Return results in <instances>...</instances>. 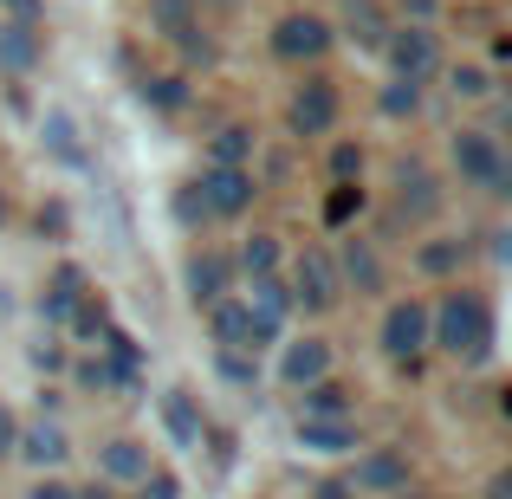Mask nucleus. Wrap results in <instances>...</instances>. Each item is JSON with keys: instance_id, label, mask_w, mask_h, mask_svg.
<instances>
[{"instance_id": "1", "label": "nucleus", "mask_w": 512, "mask_h": 499, "mask_svg": "<svg viewBox=\"0 0 512 499\" xmlns=\"http://www.w3.org/2000/svg\"><path fill=\"white\" fill-rule=\"evenodd\" d=\"M493 305L480 292H448L441 305H428V350L454 363H487L493 357Z\"/></svg>"}, {"instance_id": "2", "label": "nucleus", "mask_w": 512, "mask_h": 499, "mask_svg": "<svg viewBox=\"0 0 512 499\" xmlns=\"http://www.w3.org/2000/svg\"><path fill=\"white\" fill-rule=\"evenodd\" d=\"M286 292H292V312H331V305L344 299V286H338V260H331L325 247H305L299 260H292Z\"/></svg>"}, {"instance_id": "3", "label": "nucleus", "mask_w": 512, "mask_h": 499, "mask_svg": "<svg viewBox=\"0 0 512 499\" xmlns=\"http://www.w3.org/2000/svg\"><path fill=\"white\" fill-rule=\"evenodd\" d=\"M376 344H383L396 363H409V370H415V357L428 350V305L422 299H389L383 305V325H376Z\"/></svg>"}, {"instance_id": "4", "label": "nucleus", "mask_w": 512, "mask_h": 499, "mask_svg": "<svg viewBox=\"0 0 512 499\" xmlns=\"http://www.w3.org/2000/svg\"><path fill=\"white\" fill-rule=\"evenodd\" d=\"M350 487L357 499H389V493H409V448H357V467H350Z\"/></svg>"}, {"instance_id": "5", "label": "nucleus", "mask_w": 512, "mask_h": 499, "mask_svg": "<svg viewBox=\"0 0 512 499\" xmlns=\"http://www.w3.org/2000/svg\"><path fill=\"white\" fill-rule=\"evenodd\" d=\"M454 169H461V182L487 188V195H506V156H500L493 130H461L454 137Z\"/></svg>"}, {"instance_id": "6", "label": "nucleus", "mask_w": 512, "mask_h": 499, "mask_svg": "<svg viewBox=\"0 0 512 499\" xmlns=\"http://www.w3.org/2000/svg\"><path fill=\"white\" fill-rule=\"evenodd\" d=\"M208 337H214V350H253V357L273 344V331L247 312V299H240V292H227L221 305H208Z\"/></svg>"}, {"instance_id": "7", "label": "nucleus", "mask_w": 512, "mask_h": 499, "mask_svg": "<svg viewBox=\"0 0 512 499\" xmlns=\"http://www.w3.org/2000/svg\"><path fill=\"white\" fill-rule=\"evenodd\" d=\"M383 52H389V65H396V78H409V85H422V78L441 72V39L428 33V26H389Z\"/></svg>"}, {"instance_id": "8", "label": "nucleus", "mask_w": 512, "mask_h": 499, "mask_svg": "<svg viewBox=\"0 0 512 499\" xmlns=\"http://www.w3.org/2000/svg\"><path fill=\"white\" fill-rule=\"evenodd\" d=\"M286 124H292V137H331L338 130V85L331 78H305L286 104Z\"/></svg>"}, {"instance_id": "9", "label": "nucleus", "mask_w": 512, "mask_h": 499, "mask_svg": "<svg viewBox=\"0 0 512 499\" xmlns=\"http://www.w3.org/2000/svg\"><path fill=\"white\" fill-rule=\"evenodd\" d=\"M201 208L221 214V221H234V214L253 208V195H260V182H253V169H227V163H208V175L195 182Z\"/></svg>"}, {"instance_id": "10", "label": "nucleus", "mask_w": 512, "mask_h": 499, "mask_svg": "<svg viewBox=\"0 0 512 499\" xmlns=\"http://www.w3.org/2000/svg\"><path fill=\"white\" fill-rule=\"evenodd\" d=\"M13 454H20L26 467H39V474H52V467L72 461V435H65L52 415H39V422H20V435H13Z\"/></svg>"}, {"instance_id": "11", "label": "nucleus", "mask_w": 512, "mask_h": 499, "mask_svg": "<svg viewBox=\"0 0 512 499\" xmlns=\"http://www.w3.org/2000/svg\"><path fill=\"white\" fill-rule=\"evenodd\" d=\"M188 299L201 305V312H208V305H221L227 292H234V253H214V247H201V253H188Z\"/></svg>"}, {"instance_id": "12", "label": "nucleus", "mask_w": 512, "mask_h": 499, "mask_svg": "<svg viewBox=\"0 0 512 499\" xmlns=\"http://www.w3.org/2000/svg\"><path fill=\"white\" fill-rule=\"evenodd\" d=\"M338 286L357 292V299L389 292V266H383V253H376L370 240H344V253H338Z\"/></svg>"}, {"instance_id": "13", "label": "nucleus", "mask_w": 512, "mask_h": 499, "mask_svg": "<svg viewBox=\"0 0 512 499\" xmlns=\"http://www.w3.org/2000/svg\"><path fill=\"white\" fill-rule=\"evenodd\" d=\"M150 467H156V454H150V441H137V435H117V441L98 448V480L104 487H137Z\"/></svg>"}, {"instance_id": "14", "label": "nucleus", "mask_w": 512, "mask_h": 499, "mask_svg": "<svg viewBox=\"0 0 512 499\" xmlns=\"http://www.w3.org/2000/svg\"><path fill=\"white\" fill-rule=\"evenodd\" d=\"M156 415H163V435L175 441V448H188V454H195L201 428H208V409H201V396H195V389H163V396H156Z\"/></svg>"}, {"instance_id": "15", "label": "nucleus", "mask_w": 512, "mask_h": 499, "mask_svg": "<svg viewBox=\"0 0 512 499\" xmlns=\"http://www.w3.org/2000/svg\"><path fill=\"white\" fill-rule=\"evenodd\" d=\"M325 46H331V20H318V13H286V20L273 26L279 59H318Z\"/></svg>"}, {"instance_id": "16", "label": "nucleus", "mask_w": 512, "mask_h": 499, "mask_svg": "<svg viewBox=\"0 0 512 499\" xmlns=\"http://www.w3.org/2000/svg\"><path fill=\"white\" fill-rule=\"evenodd\" d=\"M318 376H331V344L325 337H292L286 357H279V383L305 389V383H318Z\"/></svg>"}, {"instance_id": "17", "label": "nucleus", "mask_w": 512, "mask_h": 499, "mask_svg": "<svg viewBox=\"0 0 512 499\" xmlns=\"http://www.w3.org/2000/svg\"><path fill=\"white\" fill-rule=\"evenodd\" d=\"M299 448H312V454H357V448H363L357 415H325V422H299Z\"/></svg>"}, {"instance_id": "18", "label": "nucleus", "mask_w": 512, "mask_h": 499, "mask_svg": "<svg viewBox=\"0 0 512 499\" xmlns=\"http://www.w3.org/2000/svg\"><path fill=\"white\" fill-rule=\"evenodd\" d=\"M240 299H247V312L253 318H260V325L266 331H286V318H292V292H286V279H279V273H266V279H253V286L247 292H240Z\"/></svg>"}, {"instance_id": "19", "label": "nucleus", "mask_w": 512, "mask_h": 499, "mask_svg": "<svg viewBox=\"0 0 512 499\" xmlns=\"http://www.w3.org/2000/svg\"><path fill=\"white\" fill-rule=\"evenodd\" d=\"M325 415H357L350 383H338V376H318V383L299 389V422H325Z\"/></svg>"}, {"instance_id": "20", "label": "nucleus", "mask_w": 512, "mask_h": 499, "mask_svg": "<svg viewBox=\"0 0 512 499\" xmlns=\"http://www.w3.org/2000/svg\"><path fill=\"white\" fill-rule=\"evenodd\" d=\"M91 292V279L78 273V266H59V273L46 279V292H39V312H46V325H65L72 318V305Z\"/></svg>"}, {"instance_id": "21", "label": "nucleus", "mask_w": 512, "mask_h": 499, "mask_svg": "<svg viewBox=\"0 0 512 499\" xmlns=\"http://www.w3.org/2000/svg\"><path fill=\"white\" fill-rule=\"evenodd\" d=\"M344 26H350V39H357L363 52H383V39H389L383 0H350V7H344Z\"/></svg>"}, {"instance_id": "22", "label": "nucleus", "mask_w": 512, "mask_h": 499, "mask_svg": "<svg viewBox=\"0 0 512 499\" xmlns=\"http://www.w3.org/2000/svg\"><path fill=\"white\" fill-rule=\"evenodd\" d=\"M0 65H7V72H33L39 65V26L0 20Z\"/></svg>"}, {"instance_id": "23", "label": "nucleus", "mask_w": 512, "mask_h": 499, "mask_svg": "<svg viewBox=\"0 0 512 499\" xmlns=\"http://www.w3.org/2000/svg\"><path fill=\"white\" fill-rule=\"evenodd\" d=\"M150 26L163 39H175V46H188V39L201 33L195 26V0H150Z\"/></svg>"}, {"instance_id": "24", "label": "nucleus", "mask_w": 512, "mask_h": 499, "mask_svg": "<svg viewBox=\"0 0 512 499\" xmlns=\"http://www.w3.org/2000/svg\"><path fill=\"white\" fill-rule=\"evenodd\" d=\"M415 266H422L428 279H454L467 266V240H422V247H415Z\"/></svg>"}, {"instance_id": "25", "label": "nucleus", "mask_w": 512, "mask_h": 499, "mask_svg": "<svg viewBox=\"0 0 512 499\" xmlns=\"http://www.w3.org/2000/svg\"><path fill=\"white\" fill-rule=\"evenodd\" d=\"M234 273H247V279H266V273H279V240H273V234H253L247 247L234 253Z\"/></svg>"}, {"instance_id": "26", "label": "nucleus", "mask_w": 512, "mask_h": 499, "mask_svg": "<svg viewBox=\"0 0 512 499\" xmlns=\"http://www.w3.org/2000/svg\"><path fill=\"white\" fill-rule=\"evenodd\" d=\"M441 208V195H435V175L428 169H402V214H435Z\"/></svg>"}, {"instance_id": "27", "label": "nucleus", "mask_w": 512, "mask_h": 499, "mask_svg": "<svg viewBox=\"0 0 512 499\" xmlns=\"http://www.w3.org/2000/svg\"><path fill=\"white\" fill-rule=\"evenodd\" d=\"M65 331H72V337H104V331H111V312H104V299H98V292H85V299L72 305Z\"/></svg>"}, {"instance_id": "28", "label": "nucleus", "mask_w": 512, "mask_h": 499, "mask_svg": "<svg viewBox=\"0 0 512 499\" xmlns=\"http://www.w3.org/2000/svg\"><path fill=\"white\" fill-rule=\"evenodd\" d=\"M247 156H253V130H247V124H227V130H214V163H227V169H247Z\"/></svg>"}, {"instance_id": "29", "label": "nucleus", "mask_w": 512, "mask_h": 499, "mask_svg": "<svg viewBox=\"0 0 512 499\" xmlns=\"http://www.w3.org/2000/svg\"><path fill=\"white\" fill-rule=\"evenodd\" d=\"M214 370H221L227 383H240V389L260 383V357H253V350H214Z\"/></svg>"}, {"instance_id": "30", "label": "nucleus", "mask_w": 512, "mask_h": 499, "mask_svg": "<svg viewBox=\"0 0 512 499\" xmlns=\"http://www.w3.org/2000/svg\"><path fill=\"white\" fill-rule=\"evenodd\" d=\"M46 137H52V150H59L65 163H85V150H78V130H72V117H65V111L46 117Z\"/></svg>"}, {"instance_id": "31", "label": "nucleus", "mask_w": 512, "mask_h": 499, "mask_svg": "<svg viewBox=\"0 0 512 499\" xmlns=\"http://www.w3.org/2000/svg\"><path fill=\"white\" fill-rule=\"evenodd\" d=\"M422 111V85H409V78H396V85L383 91V117H415Z\"/></svg>"}, {"instance_id": "32", "label": "nucleus", "mask_w": 512, "mask_h": 499, "mask_svg": "<svg viewBox=\"0 0 512 499\" xmlns=\"http://www.w3.org/2000/svg\"><path fill=\"white\" fill-rule=\"evenodd\" d=\"M448 91H454V98H487L493 78L480 72V65H454V72H448Z\"/></svg>"}, {"instance_id": "33", "label": "nucleus", "mask_w": 512, "mask_h": 499, "mask_svg": "<svg viewBox=\"0 0 512 499\" xmlns=\"http://www.w3.org/2000/svg\"><path fill=\"white\" fill-rule=\"evenodd\" d=\"M137 499H182V480H175L169 467H150V474L137 480Z\"/></svg>"}, {"instance_id": "34", "label": "nucleus", "mask_w": 512, "mask_h": 499, "mask_svg": "<svg viewBox=\"0 0 512 499\" xmlns=\"http://www.w3.org/2000/svg\"><path fill=\"white\" fill-rule=\"evenodd\" d=\"M143 98L156 111H182V78H143Z\"/></svg>"}, {"instance_id": "35", "label": "nucleus", "mask_w": 512, "mask_h": 499, "mask_svg": "<svg viewBox=\"0 0 512 499\" xmlns=\"http://www.w3.org/2000/svg\"><path fill=\"white\" fill-rule=\"evenodd\" d=\"M331 175H338V182H357V175H363V150H357V143H338V150H331Z\"/></svg>"}, {"instance_id": "36", "label": "nucleus", "mask_w": 512, "mask_h": 499, "mask_svg": "<svg viewBox=\"0 0 512 499\" xmlns=\"http://www.w3.org/2000/svg\"><path fill=\"white\" fill-rule=\"evenodd\" d=\"M357 208H363V188H357V182H338V195H331L325 214H331V221H350Z\"/></svg>"}, {"instance_id": "37", "label": "nucleus", "mask_w": 512, "mask_h": 499, "mask_svg": "<svg viewBox=\"0 0 512 499\" xmlns=\"http://www.w3.org/2000/svg\"><path fill=\"white\" fill-rule=\"evenodd\" d=\"M13 435H20V415L0 402V461H13Z\"/></svg>"}, {"instance_id": "38", "label": "nucleus", "mask_w": 512, "mask_h": 499, "mask_svg": "<svg viewBox=\"0 0 512 499\" xmlns=\"http://www.w3.org/2000/svg\"><path fill=\"white\" fill-rule=\"evenodd\" d=\"M26 499H72V487H65V480H52V474H39L33 487H26Z\"/></svg>"}, {"instance_id": "39", "label": "nucleus", "mask_w": 512, "mask_h": 499, "mask_svg": "<svg viewBox=\"0 0 512 499\" xmlns=\"http://www.w3.org/2000/svg\"><path fill=\"white\" fill-rule=\"evenodd\" d=\"M175 214H182V221H208V208H201L195 188H182V195H175Z\"/></svg>"}, {"instance_id": "40", "label": "nucleus", "mask_w": 512, "mask_h": 499, "mask_svg": "<svg viewBox=\"0 0 512 499\" xmlns=\"http://www.w3.org/2000/svg\"><path fill=\"white\" fill-rule=\"evenodd\" d=\"M312 499H357V487H350V480H338V474H331V480H318V487H312Z\"/></svg>"}, {"instance_id": "41", "label": "nucleus", "mask_w": 512, "mask_h": 499, "mask_svg": "<svg viewBox=\"0 0 512 499\" xmlns=\"http://www.w3.org/2000/svg\"><path fill=\"white\" fill-rule=\"evenodd\" d=\"M33 363H39V370H46V376H52V370H65V350H52V344H39V350H33Z\"/></svg>"}, {"instance_id": "42", "label": "nucleus", "mask_w": 512, "mask_h": 499, "mask_svg": "<svg viewBox=\"0 0 512 499\" xmlns=\"http://www.w3.org/2000/svg\"><path fill=\"white\" fill-rule=\"evenodd\" d=\"M0 7H7V13H13V20H26V26H33V20H39V0H0Z\"/></svg>"}, {"instance_id": "43", "label": "nucleus", "mask_w": 512, "mask_h": 499, "mask_svg": "<svg viewBox=\"0 0 512 499\" xmlns=\"http://www.w3.org/2000/svg\"><path fill=\"white\" fill-rule=\"evenodd\" d=\"M72 499H117V487H104V480H91V487H72Z\"/></svg>"}, {"instance_id": "44", "label": "nucleus", "mask_w": 512, "mask_h": 499, "mask_svg": "<svg viewBox=\"0 0 512 499\" xmlns=\"http://www.w3.org/2000/svg\"><path fill=\"white\" fill-rule=\"evenodd\" d=\"M506 493H512V480H506V474H493V480H487V499H506Z\"/></svg>"}, {"instance_id": "45", "label": "nucleus", "mask_w": 512, "mask_h": 499, "mask_svg": "<svg viewBox=\"0 0 512 499\" xmlns=\"http://www.w3.org/2000/svg\"><path fill=\"white\" fill-rule=\"evenodd\" d=\"M389 499H428V493H389Z\"/></svg>"}, {"instance_id": "46", "label": "nucleus", "mask_w": 512, "mask_h": 499, "mask_svg": "<svg viewBox=\"0 0 512 499\" xmlns=\"http://www.w3.org/2000/svg\"><path fill=\"white\" fill-rule=\"evenodd\" d=\"M0 221H7V201H0Z\"/></svg>"}]
</instances>
